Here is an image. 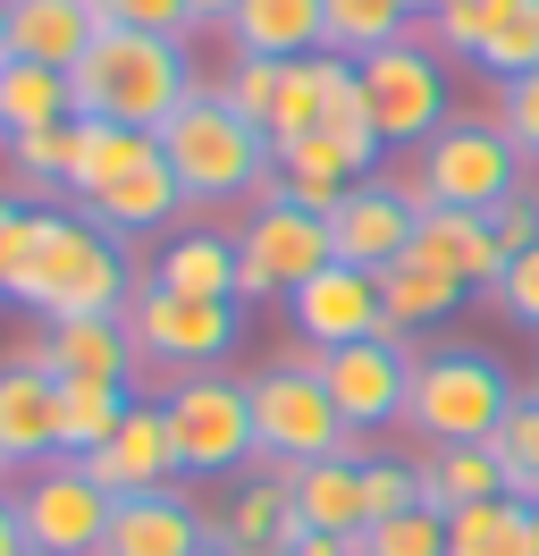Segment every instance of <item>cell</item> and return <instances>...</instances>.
I'll use <instances>...</instances> for the list:
<instances>
[{
	"mask_svg": "<svg viewBox=\"0 0 539 556\" xmlns=\"http://www.w3.org/2000/svg\"><path fill=\"white\" fill-rule=\"evenodd\" d=\"M0 295L42 313V329L51 320H110L127 313L135 270L118 253V237L93 228L85 211H26V237L0 262Z\"/></svg>",
	"mask_w": 539,
	"mask_h": 556,
	"instance_id": "obj_1",
	"label": "cell"
},
{
	"mask_svg": "<svg viewBox=\"0 0 539 556\" xmlns=\"http://www.w3.org/2000/svg\"><path fill=\"white\" fill-rule=\"evenodd\" d=\"M67 85H76V118H110V127H135V136H161L202 76L186 60V35L101 26L85 42V60L67 68Z\"/></svg>",
	"mask_w": 539,
	"mask_h": 556,
	"instance_id": "obj_2",
	"label": "cell"
},
{
	"mask_svg": "<svg viewBox=\"0 0 539 556\" xmlns=\"http://www.w3.org/2000/svg\"><path fill=\"white\" fill-rule=\"evenodd\" d=\"M161 161L186 186V203H262L278 186V152L253 118L220 102V85H195L186 110L161 127Z\"/></svg>",
	"mask_w": 539,
	"mask_h": 556,
	"instance_id": "obj_3",
	"label": "cell"
},
{
	"mask_svg": "<svg viewBox=\"0 0 539 556\" xmlns=\"http://www.w3.org/2000/svg\"><path fill=\"white\" fill-rule=\"evenodd\" d=\"M514 396L523 388L505 380L498 354L480 346H438L413 363V405H404V430L422 439V447H489L498 439V421L514 414Z\"/></svg>",
	"mask_w": 539,
	"mask_h": 556,
	"instance_id": "obj_4",
	"label": "cell"
},
{
	"mask_svg": "<svg viewBox=\"0 0 539 556\" xmlns=\"http://www.w3.org/2000/svg\"><path fill=\"white\" fill-rule=\"evenodd\" d=\"M245 396H253V464H270V472H296V464H321V455L354 447V430H346V414L329 405L312 354L262 363V371L245 380Z\"/></svg>",
	"mask_w": 539,
	"mask_h": 556,
	"instance_id": "obj_5",
	"label": "cell"
},
{
	"mask_svg": "<svg viewBox=\"0 0 539 556\" xmlns=\"http://www.w3.org/2000/svg\"><path fill=\"white\" fill-rule=\"evenodd\" d=\"M363 68V110L371 127H379V143L388 152H422V143L455 118V93H447V51H438L422 26L404 42H388V51H371V60H354Z\"/></svg>",
	"mask_w": 539,
	"mask_h": 556,
	"instance_id": "obj_6",
	"label": "cell"
},
{
	"mask_svg": "<svg viewBox=\"0 0 539 556\" xmlns=\"http://www.w3.org/2000/svg\"><path fill=\"white\" fill-rule=\"evenodd\" d=\"M127 338H135V363H161V371H211L228 363L236 338H245V304H202V295H168L152 278H135L127 295Z\"/></svg>",
	"mask_w": 539,
	"mask_h": 556,
	"instance_id": "obj_7",
	"label": "cell"
},
{
	"mask_svg": "<svg viewBox=\"0 0 539 556\" xmlns=\"http://www.w3.org/2000/svg\"><path fill=\"white\" fill-rule=\"evenodd\" d=\"M329 262H337L329 219L303 211V203H287V186H270L262 203H253V219L236 228V295H245V304L296 295L303 278H321Z\"/></svg>",
	"mask_w": 539,
	"mask_h": 556,
	"instance_id": "obj_8",
	"label": "cell"
},
{
	"mask_svg": "<svg viewBox=\"0 0 539 556\" xmlns=\"http://www.w3.org/2000/svg\"><path fill=\"white\" fill-rule=\"evenodd\" d=\"M161 405H168V439H177L186 481L253 472V396H245V380H228V371H186Z\"/></svg>",
	"mask_w": 539,
	"mask_h": 556,
	"instance_id": "obj_9",
	"label": "cell"
},
{
	"mask_svg": "<svg viewBox=\"0 0 539 556\" xmlns=\"http://www.w3.org/2000/svg\"><path fill=\"white\" fill-rule=\"evenodd\" d=\"M413 169L430 177V203L447 211H498L523 177H531V161L514 152V136H505L498 118H447L422 152H413Z\"/></svg>",
	"mask_w": 539,
	"mask_h": 556,
	"instance_id": "obj_10",
	"label": "cell"
},
{
	"mask_svg": "<svg viewBox=\"0 0 539 556\" xmlns=\"http://www.w3.org/2000/svg\"><path fill=\"white\" fill-rule=\"evenodd\" d=\"M413 338H363V346H337V354H312V371H321V388H329V405L346 414V430L363 439V430H388V421H404V405H413Z\"/></svg>",
	"mask_w": 539,
	"mask_h": 556,
	"instance_id": "obj_11",
	"label": "cell"
},
{
	"mask_svg": "<svg viewBox=\"0 0 539 556\" xmlns=\"http://www.w3.org/2000/svg\"><path fill=\"white\" fill-rule=\"evenodd\" d=\"M110 506H118V497H110L76 455L42 464V472L17 489V522H26L34 556H93L101 540H110Z\"/></svg>",
	"mask_w": 539,
	"mask_h": 556,
	"instance_id": "obj_12",
	"label": "cell"
},
{
	"mask_svg": "<svg viewBox=\"0 0 539 556\" xmlns=\"http://www.w3.org/2000/svg\"><path fill=\"white\" fill-rule=\"evenodd\" d=\"M422 35H430L447 60H472L489 85H514V76L539 68V0H455Z\"/></svg>",
	"mask_w": 539,
	"mask_h": 556,
	"instance_id": "obj_13",
	"label": "cell"
},
{
	"mask_svg": "<svg viewBox=\"0 0 539 556\" xmlns=\"http://www.w3.org/2000/svg\"><path fill=\"white\" fill-rule=\"evenodd\" d=\"M287 320H296L303 354H337V346H363V338H388L379 278L354 270V262H329L321 278H303L296 295H287Z\"/></svg>",
	"mask_w": 539,
	"mask_h": 556,
	"instance_id": "obj_14",
	"label": "cell"
},
{
	"mask_svg": "<svg viewBox=\"0 0 539 556\" xmlns=\"http://www.w3.org/2000/svg\"><path fill=\"white\" fill-rule=\"evenodd\" d=\"M76 464H85V472H93L110 497L177 489V472H186V464H177V439H168V405H143V396H135L127 421H118V430H110L93 455H76Z\"/></svg>",
	"mask_w": 539,
	"mask_h": 556,
	"instance_id": "obj_15",
	"label": "cell"
},
{
	"mask_svg": "<svg viewBox=\"0 0 539 556\" xmlns=\"http://www.w3.org/2000/svg\"><path fill=\"white\" fill-rule=\"evenodd\" d=\"M413 219L422 211L404 203L388 177H363V186H346V203L329 211V244H337V262H354V270H388V262H404L413 253Z\"/></svg>",
	"mask_w": 539,
	"mask_h": 556,
	"instance_id": "obj_16",
	"label": "cell"
},
{
	"mask_svg": "<svg viewBox=\"0 0 539 556\" xmlns=\"http://www.w3.org/2000/svg\"><path fill=\"white\" fill-rule=\"evenodd\" d=\"M0 464L17 472H42L60 464V380L34 363V354H9L0 363Z\"/></svg>",
	"mask_w": 539,
	"mask_h": 556,
	"instance_id": "obj_17",
	"label": "cell"
},
{
	"mask_svg": "<svg viewBox=\"0 0 539 556\" xmlns=\"http://www.w3.org/2000/svg\"><path fill=\"white\" fill-rule=\"evenodd\" d=\"M211 548V515H202L186 489H143L110 506V540L93 556H195Z\"/></svg>",
	"mask_w": 539,
	"mask_h": 556,
	"instance_id": "obj_18",
	"label": "cell"
},
{
	"mask_svg": "<svg viewBox=\"0 0 539 556\" xmlns=\"http://www.w3.org/2000/svg\"><path fill=\"white\" fill-rule=\"evenodd\" d=\"M34 363L60 388H127L135 380V338H127L118 313L110 320H51L42 346H34Z\"/></svg>",
	"mask_w": 539,
	"mask_h": 556,
	"instance_id": "obj_19",
	"label": "cell"
},
{
	"mask_svg": "<svg viewBox=\"0 0 539 556\" xmlns=\"http://www.w3.org/2000/svg\"><path fill=\"white\" fill-rule=\"evenodd\" d=\"M413 262L447 270L464 295H489V287H498V270H505L498 237H489V211H447V203L413 219Z\"/></svg>",
	"mask_w": 539,
	"mask_h": 556,
	"instance_id": "obj_20",
	"label": "cell"
},
{
	"mask_svg": "<svg viewBox=\"0 0 539 556\" xmlns=\"http://www.w3.org/2000/svg\"><path fill=\"white\" fill-rule=\"evenodd\" d=\"M287 540H296V497H287V472L253 464V472L236 481V497L211 515V548H228V556H278Z\"/></svg>",
	"mask_w": 539,
	"mask_h": 556,
	"instance_id": "obj_21",
	"label": "cell"
},
{
	"mask_svg": "<svg viewBox=\"0 0 539 556\" xmlns=\"http://www.w3.org/2000/svg\"><path fill=\"white\" fill-rule=\"evenodd\" d=\"M287 497H296V531H329V540H354L371 522L363 506V439L346 455H321V464H296L287 472Z\"/></svg>",
	"mask_w": 539,
	"mask_h": 556,
	"instance_id": "obj_22",
	"label": "cell"
},
{
	"mask_svg": "<svg viewBox=\"0 0 539 556\" xmlns=\"http://www.w3.org/2000/svg\"><path fill=\"white\" fill-rule=\"evenodd\" d=\"M228 42L253 60H312V51H329V9L321 0H236Z\"/></svg>",
	"mask_w": 539,
	"mask_h": 556,
	"instance_id": "obj_23",
	"label": "cell"
},
{
	"mask_svg": "<svg viewBox=\"0 0 539 556\" xmlns=\"http://www.w3.org/2000/svg\"><path fill=\"white\" fill-rule=\"evenodd\" d=\"M101 35L93 0H9V60H42V68H76L85 42Z\"/></svg>",
	"mask_w": 539,
	"mask_h": 556,
	"instance_id": "obj_24",
	"label": "cell"
},
{
	"mask_svg": "<svg viewBox=\"0 0 539 556\" xmlns=\"http://www.w3.org/2000/svg\"><path fill=\"white\" fill-rule=\"evenodd\" d=\"M93 228H110V237H152V228H168L177 211H186V186L168 177V161L152 152L143 169H127L110 194H93V203H76Z\"/></svg>",
	"mask_w": 539,
	"mask_h": 556,
	"instance_id": "obj_25",
	"label": "cell"
},
{
	"mask_svg": "<svg viewBox=\"0 0 539 556\" xmlns=\"http://www.w3.org/2000/svg\"><path fill=\"white\" fill-rule=\"evenodd\" d=\"M152 287H168V295H202V304H245V295H236V237H220V228L168 237L161 262H152Z\"/></svg>",
	"mask_w": 539,
	"mask_h": 556,
	"instance_id": "obj_26",
	"label": "cell"
},
{
	"mask_svg": "<svg viewBox=\"0 0 539 556\" xmlns=\"http://www.w3.org/2000/svg\"><path fill=\"white\" fill-rule=\"evenodd\" d=\"M447 556H539V506L531 497H480L447 515Z\"/></svg>",
	"mask_w": 539,
	"mask_h": 556,
	"instance_id": "obj_27",
	"label": "cell"
},
{
	"mask_svg": "<svg viewBox=\"0 0 539 556\" xmlns=\"http://www.w3.org/2000/svg\"><path fill=\"white\" fill-rule=\"evenodd\" d=\"M161 152V136H135V127H110V118H76V161H67V194L76 203H93L110 194L127 169H143Z\"/></svg>",
	"mask_w": 539,
	"mask_h": 556,
	"instance_id": "obj_28",
	"label": "cell"
},
{
	"mask_svg": "<svg viewBox=\"0 0 539 556\" xmlns=\"http://www.w3.org/2000/svg\"><path fill=\"white\" fill-rule=\"evenodd\" d=\"M422 506L455 515V506H480V497H514L505 489V464L489 447H422Z\"/></svg>",
	"mask_w": 539,
	"mask_h": 556,
	"instance_id": "obj_29",
	"label": "cell"
},
{
	"mask_svg": "<svg viewBox=\"0 0 539 556\" xmlns=\"http://www.w3.org/2000/svg\"><path fill=\"white\" fill-rule=\"evenodd\" d=\"M0 118H9V136H34V127H67V118H76V85H67V68H42V60H9V68H0Z\"/></svg>",
	"mask_w": 539,
	"mask_h": 556,
	"instance_id": "obj_30",
	"label": "cell"
},
{
	"mask_svg": "<svg viewBox=\"0 0 539 556\" xmlns=\"http://www.w3.org/2000/svg\"><path fill=\"white\" fill-rule=\"evenodd\" d=\"M379 304H388V329L413 338V329H430V320L455 313V304H464V287H455L447 270H430V262H413V253H404V262L379 270Z\"/></svg>",
	"mask_w": 539,
	"mask_h": 556,
	"instance_id": "obj_31",
	"label": "cell"
},
{
	"mask_svg": "<svg viewBox=\"0 0 539 556\" xmlns=\"http://www.w3.org/2000/svg\"><path fill=\"white\" fill-rule=\"evenodd\" d=\"M321 9H329V51L337 60H371V51H388V42L413 35L404 0H321Z\"/></svg>",
	"mask_w": 539,
	"mask_h": 556,
	"instance_id": "obj_32",
	"label": "cell"
},
{
	"mask_svg": "<svg viewBox=\"0 0 539 556\" xmlns=\"http://www.w3.org/2000/svg\"><path fill=\"white\" fill-rule=\"evenodd\" d=\"M135 388H60V455H93L127 421Z\"/></svg>",
	"mask_w": 539,
	"mask_h": 556,
	"instance_id": "obj_33",
	"label": "cell"
},
{
	"mask_svg": "<svg viewBox=\"0 0 539 556\" xmlns=\"http://www.w3.org/2000/svg\"><path fill=\"white\" fill-rule=\"evenodd\" d=\"M489 455L505 464V489H514V497H531V506H539V388H523V396H514V414L498 421V439H489Z\"/></svg>",
	"mask_w": 539,
	"mask_h": 556,
	"instance_id": "obj_34",
	"label": "cell"
},
{
	"mask_svg": "<svg viewBox=\"0 0 539 556\" xmlns=\"http://www.w3.org/2000/svg\"><path fill=\"white\" fill-rule=\"evenodd\" d=\"M354 556H447V515L413 506V515L371 522V531H354Z\"/></svg>",
	"mask_w": 539,
	"mask_h": 556,
	"instance_id": "obj_35",
	"label": "cell"
},
{
	"mask_svg": "<svg viewBox=\"0 0 539 556\" xmlns=\"http://www.w3.org/2000/svg\"><path fill=\"white\" fill-rule=\"evenodd\" d=\"M278 85H287V60H253V51H236V68H228V85H220V102H228L236 118H253V127L270 136Z\"/></svg>",
	"mask_w": 539,
	"mask_h": 556,
	"instance_id": "obj_36",
	"label": "cell"
},
{
	"mask_svg": "<svg viewBox=\"0 0 539 556\" xmlns=\"http://www.w3.org/2000/svg\"><path fill=\"white\" fill-rule=\"evenodd\" d=\"M363 506H371V522L413 515V506H422V472H413L404 455H363ZM371 522H363V531H371Z\"/></svg>",
	"mask_w": 539,
	"mask_h": 556,
	"instance_id": "obj_37",
	"label": "cell"
},
{
	"mask_svg": "<svg viewBox=\"0 0 539 556\" xmlns=\"http://www.w3.org/2000/svg\"><path fill=\"white\" fill-rule=\"evenodd\" d=\"M9 161L26 186H67V161H76V118L67 127H34V136H9Z\"/></svg>",
	"mask_w": 539,
	"mask_h": 556,
	"instance_id": "obj_38",
	"label": "cell"
},
{
	"mask_svg": "<svg viewBox=\"0 0 539 556\" xmlns=\"http://www.w3.org/2000/svg\"><path fill=\"white\" fill-rule=\"evenodd\" d=\"M489 313H505L514 329H539V244L531 253H514L498 270V287H489Z\"/></svg>",
	"mask_w": 539,
	"mask_h": 556,
	"instance_id": "obj_39",
	"label": "cell"
},
{
	"mask_svg": "<svg viewBox=\"0 0 539 556\" xmlns=\"http://www.w3.org/2000/svg\"><path fill=\"white\" fill-rule=\"evenodd\" d=\"M498 127L514 136V152L539 169V68L514 76V85H498Z\"/></svg>",
	"mask_w": 539,
	"mask_h": 556,
	"instance_id": "obj_40",
	"label": "cell"
},
{
	"mask_svg": "<svg viewBox=\"0 0 539 556\" xmlns=\"http://www.w3.org/2000/svg\"><path fill=\"white\" fill-rule=\"evenodd\" d=\"M101 26H135V35H195L186 26V0H93Z\"/></svg>",
	"mask_w": 539,
	"mask_h": 556,
	"instance_id": "obj_41",
	"label": "cell"
},
{
	"mask_svg": "<svg viewBox=\"0 0 539 556\" xmlns=\"http://www.w3.org/2000/svg\"><path fill=\"white\" fill-rule=\"evenodd\" d=\"M228 17H236V0H186V26H195V35H211V26L228 35Z\"/></svg>",
	"mask_w": 539,
	"mask_h": 556,
	"instance_id": "obj_42",
	"label": "cell"
},
{
	"mask_svg": "<svg viewBox=\"0 0 539 556\" xmlns=\"http://www.w3.org/2000/svg\"><path fill=\"white\" fill-rule=\"evenodd\" d=\"M287 556H354V540H329V531H296Z\"/></svg>",
	"mask_w": 539,
	"mask_h": 556,
	"instance_id": "obj_43",
	"label": "cell"
},
{
	"mask_svg": "<svg viewBox=\"0 0 539 556\" xmlns=\"http://www.w3.org/2000/svg\"><path fill=\"white\" fill-rule=\"evenodd\" d=\"M17 237H26V203H17V194H0V262L17 253Z\"/></svg>",
	"mask_w": 539,
	"mask_h": 556,
	"instance_id": "obj_44",
	"label": "cell"
},
{
	"mask_svg": "<svg viewBox=\"0 0 539 556\" xmlns=\"http://www.w3.org/2000/svg\"><path fill=\"white\" fill-rule=\"evenodd\" d=\"M0 556H34L26 548V522H17V497H0Z\"/></svg>",
	"mask_w": 539,
	"mask_h": 556,
	"instance_id": "obj_45",
	"label": "cell"
},
{
	"mask_svg": "<svg viewBox=\"0 0 539 556\" xmlns=\"http://www.w3.org/2000/svg\"><path fill=\"white\" fill-rule=\"evenodd\" d=\"M447 9H455V0H404V17H413V26H438Z\"/></svg>",
	"mask_w": 539,
	"mask_h": 556,
	"instance_id": "obj_46",
	"label": "cell"
},
{
	"mask_svg": "<svg viewBox=\"0 0 539 556\" xmlns=\"http://www.w3.org/2000/svg\"><path fill=\"white\" fill-rule=\"evenodd\" d=\"M0 68H9V0H0Z\"/></svg>",
	"mask_w": 539,
	"mask_h": 556,
	"instance_id": "obj_47",
	"label": "cell"
},
{
	"mask_svg": "<svg viewBox=\"0 0 539 556\" xmlns=\"http://www.w3.org/2000/svg\"><path fill=\"white\" fill-rule=\"evenodd\" d=\"M0 152H9V118H0Z\"/></svg>",
	"mask_w": 539,
	"mask_h": 556,
	"instance_id": "obj_48",
	"label": "cell"
},
{
	"mask_svg": "<svg viewBox=\"0 0 539 556\" xmlns=\"http://www.w3.org/2000/svg\"><path fill=\"white\" fill-rule=\"evenodd\" d=\"M195 556H228V548H195Z\"/></svg>",
	"mask_w": 539,
	"mask_h": 556,
	"instance_id": "obj_49",
	"label": "cell"
},
{
	"mask_svg": "<svg viewBox=\"0 0 539 556\" xmlns=\"http://www.w3.org/2000/svg\"><path fill=\"white\" fill-rule=\"evenodd\" d=\"M0 481H9V464H0Z\"/></svg>",
	"mask_w": 539,
	"mask_h": 556,
	"instance_id": "obj_50",
	"label": "cell"
},
{
	"mask_svg": "<svg viewBox=\"0 0 539 556\" xmlns=\"http://www.w3.org/2000/svg\"><path fill=\"white\" fill-rule=\"evenodd\" d=\"M278 556H287V548H278Z\"/></svg>",
	"mask_w": 539,
	"mask_h": 556,
	"instance_id": "obj_51",
	"label": "cell"
}]
</instances>
